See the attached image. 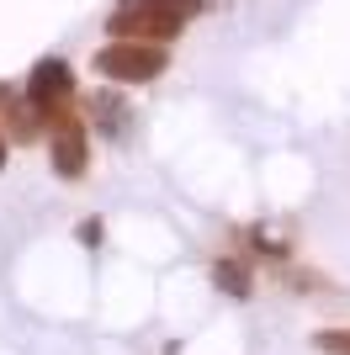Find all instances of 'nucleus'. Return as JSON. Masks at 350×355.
<instances>
[{"label":"nucleus","mask_w":350,"mask_h":355,"mask_svg":"<svg viewBox=\"0 0 350 355\" xmlns=\"http://www.w3.org/2000/svg\"><path fill=\"white\" fill-rule=\"evenodd\" d=\"M48 122V144H53V164L64 180H80L85 175V148H90V128L85 117L74 112V106H64V112H53Z\"/></svg>","instance_id":"obj_3"},{"label":"nucleus","mask_w":350,"mask_h":355,"mask_svg":"<svg viewBox=\"0 0 350 355\" xmlns=\"http://www.w3.org/2000/svg\"><path fill=\"white\" fill-rule=\"evenodd\" d=\"M0 117H11L16 138H38V112H32V101L22 106L16 96H6V85H0Z\"/></svg>","instance_id":"obj_5"},{"label":"nucleus","mask_w":350,"mask_h":355,"mask_svg":"<svg viewBox=\"0 0 350 355\" xmlns=\"http://www.w3.org/2000/svg\"><path fill=\"white\" fill-rule=\"evenodd\" d=\"M0 164H6V138H0Z\"/></svg>","instance_id":"obj_7"},{"label":"nucleus","mask_w":350,"mask_h":355,"mask_svg":"<svg viewBox=\"0 0 350 355\" xmlns=\"http://www.w3.org/2000/svg\"><path fill=\"white\" fill-rule=\"evenodd\" d=\"M96 69L117 85H144V80H160L170 69V53L160 43H106L96 53Z\"/></svg>","instance_id":"obj_2"},{"label":"nucleus","mask_w":350,"mask_h":355,"mask_svg":"<svg viewBox=\"0 0 350 355\" xmlns=\"http://www.w3.org/2000/svg\"><path fill=\"white\" fill-rule=\"evenodd\" d=\"M202 6L207 0H122V6L106 16V32H112V43H165V37H175Z\"/></svg>","instance_id":"obj_1"},{"label":"nucleus","mask_w":350,"mask_h":355,"mask_svg":"<svg viewBox=\"0 0 350 355\" xmlns=\"http://www.w3.org/2000/svg\"><path fill=\"white\" fill-rule=\"evenodd\" d=\"M212 282L228 297H249V270L239 266V260H218V266H212Z\"/></svg>","instance_id":"obj_6"},{"label":"nucleus","mask_w":350,"mask_h":355,"mask_svg":"<svg viewBox=\"0 0 350 355\" xmlns=\"http://www.w3.org/2000/svg\"><path fill=\"white\" fill-rule=\"evenodd\" d=\"M27 101L38 117H53L64 106H74V74L64 59H38L27 74Z\"/></svg>","instance_id":"obj_4"}]
</instances>
